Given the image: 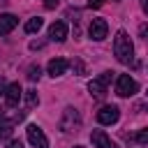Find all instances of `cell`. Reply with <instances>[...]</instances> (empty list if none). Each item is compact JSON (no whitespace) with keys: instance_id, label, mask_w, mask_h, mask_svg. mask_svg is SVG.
I'll return each mask as SVG.
<instances>
[{"instance_id":"cell-1","label":"cell","mask_w":148,"mask_h":148,"mask_svg":"<svg viewBox=\"0 0 148 148\" xmlns=\"http://www.w3.org/2000/svg\"><path fill=\"white\" fill-rule=\"evenodd\" d=\"M113 56L118 58V62L123 65H130L132 58H134V46H132V39L125 30H118L116 32V39H113Z\"/></svg>"},{"instance_id":"cell-2","label":"cell","mask_w":148,"mask_h":148,"mask_svg":"<svg viewBox=\"0 0 148 148\" xmlns=\"http://www.w3.org/2000/svg\"><path fill=\"white\" fill-rule=\"evenodd\" d=\"M60 130L62 132H79L81 130V116L74 106H67L62 111V118H60Z\"/></svg>"},{"instance_id":"cell-3","label":"cell","mask_w":148,"mask_h":148,"mask_svg":"<svg viewBox=\"0 0 148 148\" xmlns=\"http://www.w3.org/2000/svg\"><path fill=\"white\" fill-rule=\"evenodd\" d=\"M111 79H113V72H102L99 76H95V79L88 83L90 95H95V97H104V95H106V88H109V83H111Z\"/></svg>"},{"instance_id":"cell-4","label":"cell","mask_w":148,"mask_h":148,"mask_svg":"<svg viewBox=\"0 0 148 148\" xmlns=\"http://www.w3.org/2000/svg\"><path fill=\"white\" fill-rule=\"evenodd\" d=\"M136 92H139V83H136L130 74H120L118 81H116V95H120V97H132V95H136Z\"/></svg>"},{"instance_id":"cell-5","label":"cell","mask_w":148,"mask_h":148,"mask_svg":"<svg viewBox=\"0 0 148 148\" xmlns=\"http://www.w3.org/2000/svg\"><path fill=\"white\" fill-rule=\"evenodd\" d=\"M118 118H120V109L116 104H106L97 111V123L99 125H113V123H118Z\"/></svg>"},{"instance_id":"cell-6","label":"cell","mask_w":148,"mask_h":148,"mask_svg":"<svg viewBox=\"0 0 148 148\" xmlns=\"http://www.w3.org/2000/svg\"><path fill=\"white\" fill-rule=\"evenodd\" d=\"M28 141L35 146V148H49V139H46V134L42 132V127H37V125H28Z\"/></svg>"},{"instance_id":"cell-7","label":"cell","mask_w":148,"mask_h":148,"mask_svg":"<svg viewBox=\"0 0 148 148\" xmlns=\"http://www.w3.org/2000/svg\"><path fill=\"white\" fill-rule=\"evenodd\" d=\"M106 32H109V25H106V21H104V18H92V21H90V28H88L90 39L102 42V39L106 37Z\"/></svg>"},{"instance_id":"cell-8","label":"cell","mask_w":148,"mask_h":148,"mask_svg":"<svg viewBox=\"0 0 148 148\" xmlns=\"http://www.w3.org/2000/svg\"><path fill=\"white\" fill-rule=\"evenodd\" d=\"M90 141H92L95 148H118V143L111 141V136L104 130H92L90 132Z\"/></svg>"},{"instance_id":"cell-9","label":"cell","mask_w":148,"mask_h":148,"mask_svg":"<svg viewBox=\"0 0 148 148\" xmlns=\"http://www.w3.org/2000/svg\"><path fill=\"white\" fill-rule=\"evenodd\" d=\"M49 37L53 42H65L67 39V23L65 21H53L49 25Z\"/></svg>"},{"instance_id":"cell-10","label":"cell","mask_w":148,"mask_h":148,"mask_svg":"<svg viewBox=\"0 0 148 148\" xmlns=\"http://www.w3.org/2000/svg\"><path fill=\"white\" fill-rule=\"evenodd\" d=\"M67 67H69V60H65V58H53V60H49V65H46V69H49V74L56 79V76H62L65 72H67Z\"/></svg>"},{"instance_id":"cell-11","label":"cell","mask_w":148,"mask_h":148,"mask_svg":"<svg viewBox=\"0 0 148 148\" xmlns=\"http://www.w3.org/2000/svg\"><path fill=\"white\" fill-rule=\"evenodd\" d=\"M21 97H23V90H21L18 83H9V86L5 88V99H7L9 106H18V99H21Z\"/></svg>"},{"instance_id":"cell-12","label":"cell","mask_w":148,"mask_h":148,"mask_svg":"<svg viewBox=\"0 0 148 148\" xmlns=\"http://www.w3.org/2000/svg\"><path fill=\"white\" fill-rule=\"evenodd\" d=\"M18 25V18L14 14H0V35H9Z\"/></svg>"},{"instance_id":"cell-13","label":"cell","mask_w":148,"mask_h":148,"mask_svg":"<svg viewBox=\"0 0 148 148\" xmlns=\"http://www.w3.org/2000/svg\"><path fill=\"white\" fill-rule=\"evenodd\" d=\"M42 25H44V18L32 16V18H28V21H25V25H23V28H25V32H28V35H32V32H39V28H42Z\"/></svg>"},{"instance_id":"cell-14","label":"cell","mask_w":148,"mask_h":148,"mask_svg":"<svg viewBox=\"0 0 148 148\" xmlns=\"http://www.w3.org/2000/svg\"><path fill=\"white\" fill-rule=\"evenodd\" d=\"M12 130H14V123L7 120V118H0V141L9 139L12 136Z\"/></svg>"},{"instance_id":"cell-15","label":"cell","mask_w":148,"mask_h":148,"mask_svg":"<svg viewBox=\"0 0 148 148\" xmlns=\"http://www.w3.org/2000/svg\"><path fill=\"white\" fill-rule=\"evenodd\" d=\"M23 97H25V106H28V109H32V106L39 104V95H37V90H25Z\"/></svg>"},{"instance_id":"cell-16","label":"cell","mask_w":148,"mask_h":148,"mask_svg":"<svg viewBox=\"0 0 148 148\" xmlns=\"http://www.w3.org/2000/svg\"><path fill=\"white\" fill-rule=\"evenodd\" d=\"M39 76H42V67H39V65H30V67H28V79H30V81H37Z\"/></svg>"},{"instance_id":"cell-17","label":"cell","mask_w":148,"mask_h":148,"mask_svg":"<svg viewBox=\"0 0 148 148\" xmlns=\"http://www.w3.org/2000/svg\"><path fill=\"white\" fill-rule=\"evenodd\" d=\"M136 143H148V127H143V130H139L134 136H132Z\"/></svg>"},{"instance_id":"cell-18","label":"cell","mask_w":148,"mask_h":148,"mask_svg":"<svg viewBox=\"0 0 148 148\" xmlns=\"http://www.w3.org/2000/svg\"><path fill=\"white\" fill-rule=\"evenodd\" d=\"M72 69H74V74L83 76V74H86V65H83V60H79V58H76V60L72 62Z\"/></svg>"},{"instance_id":"cell-19","label":"cell","mask_w":148,"mask_h":148,"mask_svg":"<svg viewBox=\"0 0 148 148\" xmlns=\"http://www.w3.org/2000/svg\"><path fill=\"white\" fill-rule=\"evenodd\" d=\"M102 5H104V0H88V7H95V9H97V7H102Z\"/></svg>"},{"instance_id":"cell-20","label":"cell","mask_w":148,"mask_h":148,"mask_svg":"<svg viewBox=\"0 0 148 148\" xmlns=\"http://www.w3.org/2000/svg\"><path fill=\"white\" fill-rule=\"evenodd\" d=\"M9 148H23V143H21L18 139H12V141H9Z\"/></svg>"},{"instance_id":"cell-21","label":"cell","mask_w":148,"mask_h":148,"mask_svg":"<svg viewBox=\"0 0 148 148\" xmlns=\"http://www.w3.org/2000/svg\"><path fill=\"white\" fill-rule=\"evenodd\" d=\"M44 5H46V9H53L58 5V0H44Z\"/></svg>"},{"instance_id":"cell-22","label":"cell","mask_w":148,"mask_h":148,"mask_svg":"<svg viewBox=\"0 0 148 148\" xmlns=\"http://www.w3.org/2000/svg\"><path fill=\"white\" fill-rule=\"evenodd\" d=\"M5 88H7V83H5V79H0V95L5 92Z\"/></svg>"},{"instance_id":"cell-23","label":"cell","mask_w":148,"mask_h":148,"mask_svg":"<svg viewBox=\"0 0 148 148\" xmlns=\"http://www.w3.org/2000/svg\"><path fill=\"white\" fill-rule=\"evenodd\" d=\"M141 9H143V12L148 14V0H141Z\"/></svg>"},{"instance_id":"cell-24","label":"cell","mask_w":148,"mask_h":148,"mask_svg":"<svg viewBox=\"0 0 148 148\" xmlns=\"http://www.w3.org/2000/svg\"><path fill=\"white\" fill-rule=\"evenodd\" d=\"M74 148H83V146H74Z\"/></svg>"}]
</instances>
